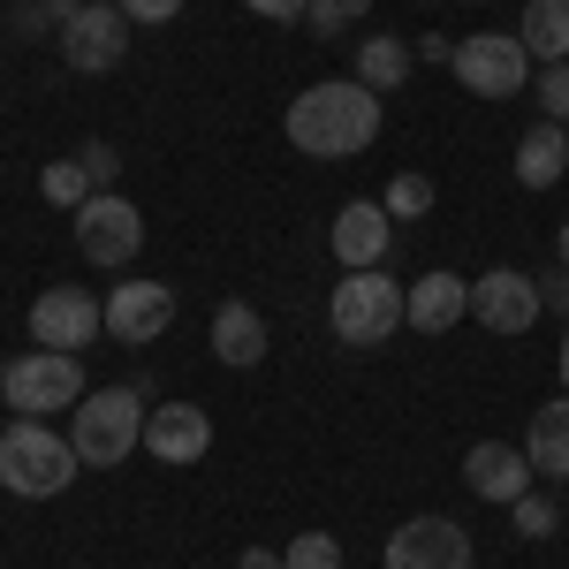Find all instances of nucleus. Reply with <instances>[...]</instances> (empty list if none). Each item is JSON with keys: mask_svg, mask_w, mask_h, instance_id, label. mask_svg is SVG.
<instances>
[{"mask_svg": "<svg viewBox=\"0 0 569 569\" xmlns=\"http://www.w3.org/2000/svg\"><path fill=\"white\" fill-rule=\"evenodd\" d=\"M410 69H418L410 39H395V31L357 39V84H365V91H402V84H410Z\"/></svg>", "mask_w": 569, "mask_h": 569, "instance_id": "nucleus-20", "label": "nucleus"}, {"mask_svg": "<svg viewBox=\"0 0 569 569\" xmlns=\"http://www.w3.org/2000/svg\"><path fill=\"white\" fill-rule=\"evenodd\" d=\"M471 319H479L486 335H525L531 319H539V281L517 273V266H493L471 281Z\"/></svg>", "mask_w": 569, "mask_h": 569, "instance_id": "nucleus-12", "label": "nucleus"}, {"mask_svg": "<svg viewBox=\"0 0 569 569\" xmlns=\"http://www.w3.org/2000/svg\"><path fill=\"white\" fill-rule=\"evenodd\" d=\"M448 69H456V84L479 91V99H517V91H531V77H539V61L525 53V39H509V31L456 39Z\"/></svg>", "mask_w": 569, "mask_h": 569, "instance_id": "nucleus-6", "label": "nucleus"}, {"mask_svg": "<svg viewBox=\"0 0 569 569\" xmlns=\"http://www.w3.org/2000/svg\"><path fill=\"white\" fill-rule=\"evenodd\" d=\"M236 569H289V555H273V547H251V555H243Z\"/></svg>", "mask_w": 569, "mask_h": 569, "instance_id": "nucleus-33", "label": "nucleus"}, {"mask_svg": "<svg viewBox=\"0 0 569 569\" xmlns=\"http://www.w3.org/2000/svg\"><path fill=\"white\" fill-rule=\"evenodd\" d=\"M380 206H388V220H426V213H433V182H426V176H395Z\"/></svg>", "mask_w": 569, "mask_h": 569, "instance_id": "nucleus-24", "label": "nucleus"}, {"mask_svg": "<svg viewBox=\"0 0 569 569\" xmlns=\"http://www.w3.org/2000/svg\"><path fill=\"white\" fill-rule=\"evenodd\" d=\"M539 281V311H562L569 319V266H555V273H531Z\"/></svg>", "mask_w": 569, "mask_h": 569, "instance_id": "nucleus-29", "label": "nucleus"}, {"mask_svg": "<svg viewBox=\"0 0 569 569\" xmlns=\"http://www.w3.org/2000/svg\"><path fill=\"white\" fill-rule=\"evenodd\" d=\"M555 365H562V395H569V319H562V357Z\"/></svg>", "mask_w": 569, "mask_h": 569, "instance_id": "nucleus-34", "label": "nucleus"}, {"mask_svg": "<svg viewBox=\"0 0 569 569\" xmlns=\"http://www.w3.org/2000/svg\"><path fill=\"white\" fill-rule=\"evenodd\" d=\"M327 327H335L342 350H388L395 335L410 327V311H402V281H388V266L342 273L335 297H327Z\"/></svg>", "mask_w": 569, "mask_h": 569, "instance_id": "nucleus-3", "label": "nucleus"}, {"mask_svg": "<svg viewBox=\"0 0 569 569\" xmlns=\"http://www.w3.org/2000/svg\"><path fill=\"white\" fill-rule=\"evenodd\" d=\"M555 259H562V266H569V220H562V236H555Z\"/></svg>", "mask_w": 569, "mask_h": 569, "instance_id": "nucleus-35", "label": "nucleus"}, {"mask_svg": "<svg viewBox=\"0 0 569 569\" xmlns=\"http://www.w3.org/2000/svg\"><path fill=\"white\" fill-rule=\"evenodd\" d=\"M77 471H84V456H77L69 433H53L46 418H8V433H0V486L16 501H53V493H69Z\"/></svg>", "mask_w": 569, "mask_h": 569, "instance_id": "nucleus-2", "label": "nucleus"}, {"mask_svg": "<svg viewBox=\"0 0 569 569\" xmlns=\"http://www.w3.org/2000/svg\"><path fill=\"white\" fill-rule=\"evenodd\" d=\"M69 440L84 456V471H114L144 448V395L137 388H91L69 410Z\"/></svg>", "mask_w": 569, "mask_h": 569, "instance_id": "nucleus-4", "label": "nucleus"}, {"mask_svg": "<svg viewBox=\"0 0 569 569\" xmlns=\"http://www.w3.org/2000/svg\"><path fill=\"white\" fill-rule=\"evenodd\" d=\"M99 335H107V305L84 297V289H69V281L46 289L39 305H31V342H39V350H69L77 357V350H91Z\"/></svg>", "mask_w": 569, "mask_h": 569, "instance_id": "nucleus-9", "label": "nucleus"}, {"mask_svg": "<svg viewBox=\"0 0 569 569\" xmlns=\"http://www.w3.org/2000/svg\"><path fill=\"white\" fill-rule=\"evenodd\" d=\"M372 16V0H311L305 23L319 31V39H335V31H350V23H365Z\"/></svg>", "mask_w": 569, "mask_h": 569, "instance_id": "nucleus-26", "label": "nucleus"}, {"mask_svg": "<svg viewBox=\"0 0 569 569\" xmlns=\"http://www.w3.org/2000/svg\"><path fill=\"white\" fill-rule=\"evenodd\" d=\"M531 479H539L531 456L509 448V440H479V448L463 456V486H471L479 501H493V509H517V501L531 493Z\"/></svg>", "mask_w": 569, "mask_h": 569, "instance_id": "nucleus-15", "label": "nucleus"}, {"mask_svg": "<svg viewBox=\"0 0 569 569\" xmlns=\"http://www.w3.org/2000/svg\"><path fill=\"white\" fill-rule=\"evenodd\" d=\"M130 31L137 23L114 8V0H77V16L61 23V61H69L77 77H107V69H122Z\"/></svg>", "mask_w": 569, "mask_h": 569, "instance_id": "nucleus-8", "label": "nucleus"}, {"mask_svg": "<svg viewBox=\"0 0 569 569\" xmlns=\"http://www.w3.org/2000/svg\"><path fill=\"white\" fill-rule=\"evenodd\" d=\"M77 160H84L91 190H114V176H122V152H114V144H99V137H91V144L77 152Z\"/></svg>", "mask_w": 569, "mask_h": 569, "instance_id": "nucleus-28", "label": "nucleus"}, {"mask_svg": "<svg viewBox=\"0 0 569 569\" xmlns=\"http://www.w3.org/2000/svg\"><path fill=\"white\" fill-rule=\"evenodd\" d=\"M562 176H569V130L562 122H531L517 137V182L525 190H555Z\"/></svg>", "mask_w": 569, "mask_h": 569, "instance_id": "nucleus-18", "label": "nucleus"}, {"mask_svg": "<svg viewBox=\"0 0 569 569\" xmlns=\"http://www.w3.org/2000/svg\"><path fill=\"white\" fill-rule=\"evenodd\" d=\"M289 569H342V539L335 531H297L289 539Z\"/></svg>", "mask_w": 569, "mask_h": 569, "instance_id": "nucleus-25", "label": "nucleus"}, {"mask_svg": "<svg viewBox=\"0 0 569 569\" xmlns=\"http://www.w3.org/2000/svg\"><path fill=\"white\" fill-rule=\"evenodd\" d=\"M0 395L16 418H53L84 402V365L69 350H23L16 365H0Z\"/></svg>", "mask_w": 569, "mask_h": 569, "instance_id": "nucleus-5", "label": "nucleus"}, {"mask_svg": "<svg viewBox=\"0 0 569 569\" xmlns=\"http://www.w3.org/2000/svg\"><path fill=\"white\" fill-rule=\"evenodd\" d=\"M213 357L228 365V372H251V365L266 357V311H251L243 297L220 305L213 311Z\"/></svg>", "mask_w": 569, "mask_h": 569, "instance_id": "nucleus-17", "label": "nucleus"}, {"mask_svg": "<svg viewBox=\"0 0 569 569\" xmlns=\"http://www.w3.org/2000/svg\"><path fill=\"white\" fill-rule=\"evenodd\" d=\"M168 327H176V289L168 281H122V289H107V335L122 350L160 342Z\"/></svg>", "mask_w": 569, "mask_h": 569, "instance_id": "nucleus-10", "label": "nucleus"}, {"mask_svg": "<svg viewBox=\"0 0 569 569\" xmlns=\"http://www.w3.org/2000/svg\"><path fill=\"white\" fill-rule=\"evenodd\" d=\"M531 99H539V114H547V122H569V61L539 69V77H531Z\"/></svg>", "mask_w": 569, "mask_h": 569, "instance_id": "nucleus-27", "label": "nucleus"}, {"mask_svg": "<svg viewBox=\"0 0 569 569\" xmlns=\"http://www.w3.org/2000/svg\"><path fill=\"white\" fill-rule=\"evenodd\" d=\"M517 39L539 69H555L569 61V0H525V23H517Z\"/></svg>", "mask_w": 569, "mask_h": 569, "instance_id": "nucleus-21", "label": "nucleus"}, {"mask_svg": "<svg viewBox=\"0 0 569 569\" xmlns=\"http://www.w3.org/2000/svg\"><path fill=\"white\" fill-rule=\"evenodd\" d=\"M206 448H213V418L198 410V402H160V410H144V456L152 463H206Z\"/></svg>", "mask_w": 569, "mask_h": 569, "instance_id": "nucleus-13", "label": "nucleus"}, {"mask_svg": "<svg viewBox=\"0 0 569 569\" xmlns=\"http://www.w3.org/2000/svg\"><path fill=\"white\" fill-rule=\"evenodd\" d=\"M388 243H395V220L380 198H350L342 213H335V228H327V251L350 266V273H365V266H388Z\"/></svg>", "mask_w": 569, "mask_h": 569, "instance_id": "nucleus-14", "label": "nucleus"}, {"mask_svg": "<svg viewBox=\"0 0 569 569\" xmlns=\"http://www.w3.org/2000/svg\"><path fill=\"white\" fill-rule=\"evenodd\" d=\"M525 456L539 479H569V395H555V402H539L531 410V433H525Z\"/></svg>", "mask_w": 569, "mask_h": 569, "instance_id": "nucleus-19", "label": "nucleus"}, {"mask_svg": "<svg viewBox=\"0 0 569 569\" xmlns=\"http://www.w3.org/2000/svg\"><path fill=\"white\" fill-rule=\"evenodd\" d=\"M402 311H410L418 335H448L456 319H471V281L448 273V266H433V273H418V281L402 289Z\"/></svg>", "mask_w": 569, "mask_h": 569, "instance_id": "nucleus-16", "label": "nucleus"}, {"mask_svg": "<svg viewBox=\"0 0 569 569\" xmlns=\"http://www.w3.org/2000/svg\"><path fill=\"white\" fill-rule=\"evenodd\" d=\"M77 251H84V266L122 273L144 251V213H137L122 190H91L84 206H77Z\"/></svg>", "mask_w": 569, "mask_h": 569, "instance_id": "nucleus-7", "label": "nucleus"}, {"mask_svg": "<svg viewBox=\"0 0 569 569\" xmlns=\"http://www.w3.org/2000/svg\"><path fill=\"white\" fill-rule=\"evenodd\" d=\"M39 190H46V206H69V213H77V206L91 198V176H84V160H77V152H69V160H46Z\"/></svg>", "mask_w": 569, "mask_h": 569, "instance_id": "nucleus-22", "label": "nucleus"}, {"mask_svg": "<svg viewBox=\"0 0 569 569\" xmlns=\"http://www.w3.org/2000/svg\"><path fill=\"white\" fill-rule=\"evenodd\" d=\"M509 517H517V539H555L562 531V501L555 493H525Z\"/></svg>", "mask_w": 569, "mask_h": 569, "instance_id": "nucleus-23", "label": "nucleus"}, {"mask_svg": "<svg viewBox=\"0 0 569 569\" xmlns=\"http://www.w3.org/2000/svg\"><path fill=\"white\" fill-rule=\"evenodd\" d=\"M114 8H122L130 23H176L182 16V0H114Z\"/></svg>", "mask_w": 569, "mask_h": 569, "instance_id": "nucleus-30", "label": "nucleus"}, {"mask_svg": "<svg viewBox=\"0 0 569 569\" xmlns=\"http://www.w3.org/2000/svg\"><path fill=\"white\" fill-rule=\"evenodd\" d=\"M281 122H289V144L311 160H357L380 137V91H365L357 77H327L297 91Z\"/></svg>", "mask_w": 569, "mask_h": 569, "instance_id": "nucleus-1", "label": "nucleus"}, {"mask_svg": "<svg viewBox=\"0 0 569 569\" xmlns=\"http://www.w3.org/2000/svg\"><path fill=\"white\" fill-rule=\"evenodd\" d=\"M251 16H266V23H305V8L311 0H243Z\"/></svg>", "mask_w": 569, "mask_h": 569, "instance_id": "nucleus-31", "label": "nucleus"}, {"mask_svg": "<svg viewBox=\"0 0 569 569\" xmlns=\"http://www.w3.org/2000/svg\"><path fill=\"white\" fill-rule=\"evenodd\" d=\"M410 53H418V61H440V69H448V53H456V39H440V31H433V39H418Z\"/></svg>", "mask_w": 569, "mask_h": 569, "instance_id": "nucleus-32", "label": "nucleus"}, {"mask_svg": "<svg viewBox=\"0 0 569 569\" xmlns=\"http://www.w3.org/2000/svg\"><path fill=\"white\" fill-rule=\"evenodd\" d=\"M388 569H471V531L456 517H410L388 531Z\"/></svg>", "mask_w": 569, "mask_h": 569, "instance_id": "nucleus-11", "label": "nucleus"}]
</instances>
